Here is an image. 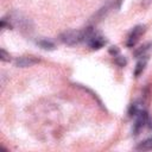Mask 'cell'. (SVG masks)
<instances>
[{
  "mask_svg": "<svg viewBox=\"0 0 152 152\" xmlns=\"http://www.w3.org/2000/svg\"><path fill=\"white\" fill-rule=\"evenodd\" d=\"M61 40L66 45H75L82 40H86V30H70L61 34Z\"/></svg>",
  "mask_w": 152,
  "mask_h": 152,
  "instance_id": "1",
  "label": "cell"
},
{
  "mask_svg": "<svg viewBox=\"0 0 152 152\" xmlns=\"http://www.w3.org/2000/svg\"><path fill=\"white\" fill-rule=\"evenodd\" d=\"M144 31H145V27H144V26H141V25L135 26V27L132 30V32L129 33V36H128V38H127V42H126V45H127L128 48H133V46L137 44V42L139 40V37L142 34Z\"/></svg>",
  "mask_w": 152,
  "mask_h": 152,
  "instance_id": "2",
  "label": "cell"
},
{
  "mask_svg": "<svg viewBox=\"0 0 152 152\" xmlns=\"http://www.w3.org/2000/svg\"><path fill=\"white\" fill-rule=\"evenodd\" d=\"M87 43H88V45H89L91 49L97 50V49H101V48L106 44V39H104L102 36L96 34V33L94 32V33L87 39Z\"/></svg>",
  "mask_w": 152,
  "mask_h": 152,
  "instance_id": "3",
  "label": "cell"
},
{
  "mask_svg": "<svg viewBox=\"0 0 152 152\" xmlns=\"http://www.w3.org/2000/svg\"><path fill=\"white\" fill-rule=\"evenodd\" d=\"M39 59L36 58V57H32V56H23V57H19L17 61H15V66L18 68H26V66H31L36 63H38Z\"/></svg>",
  "mask_w": 152,
  "mask_h": 152,
  "instance_id": "4",
  "label": "cell"
},
{
  "mask_svg": "<svg viewBox=\"0 0 152 152\" xmlns=\"http://www.w3.org/2000/svg\"><path fill=\"white\" fill-rule=\"evenodd\" d=\"M137 150H142V151H147V150H152V138L146 139L144 141H141L138 146Z\"/></svg>",
  "mask_w": 152,
  "mask_h": 152,
  "instance_id": "5",
  "label": "cell"
},
{
  "mask_svg": "<svg viewBox=\"0 0 152 152\" xmlns=\"http://www.w3.org/2000/svg\"><path fill=\"white\" fill-rule=\"evenodd\" d=\"M38 44H39L43 49H45V50H53V49H55V44H53L52 42L48 40V39H42V40L38 42Z\"/></svg>",
  "mask_w": 152,
  "mask_h": 152,
  "instance_id": "6",
  "label": "cell"
},
{
  "mask_svg": "<svg viewBox=\"0 0 152 152\" xmlns=\"http://www.w3.org/2000/svg\"><path fill=\"white\" fill-rule=\"evenodd\" d=\"M148 46H151V44H145L141 48H139L138 50H135V52H134L135 57H145V52L148 50Z\"/></svg>",
  "mask_w": 152,
  "mask_h": 152,
  "instance_id": "7",
  "label": "cell"
},
{
  "mask_svg": "<svg viewBox=\"0 0 152 152\" xmlns=\"http://www.w3.org/2000/svg\"><path fill=\"white\" fill-rule=\"evenodd\" d=\"M145 65H146V59L138 62V64H137V66H135V70H134V75H135V76H139V75L144 71Z\"/></svg>",
  "mask_w": 152,
  "mask_h": 152,
  "instance_id": "8",
  "label": "cell"
},
{
  "mask_svg": "<svg viewBox=\"0 0 152 152\" xmlns=\"http://www.w3.org/2000/svg\"><path fill=\"white\" fill-rule=\"evenodd\" d=\"M115 63H116L118 65H120V66H125L126 63H127V61H126V58L122 57V56H115Z\"/></svg>",
  "mask_w": 152,
  "mask_h": 152,
  "instance_id": "9",
  "label": "cell"
},
{
  "mask_svg": "<svg viewBox=\"0 0 152 152\" xmlns=\"http://www.w3.org/2000/svg\"><path fill=\"white\" fill-rule=\"evenodd\" d=\"M0 58H1V61H4V62H8V61L11 59L10 55H8L4 49H1V50H0Z\"/></svg>",
  "mask_w": 152,
  "mask_h": 152,
  "instance_id": "10",
  "label": "cell"
},
{
  "mask_svg": "<svg viewBox=\"0 0 152 152\" xmlns=\"http://www.w3.org/2000/svg\"><path fill=\"white\" fill-rule=\"evenodd\" d=\"M109 53L113 55V56H116V55L119 53V49H118L116 46H112V48L109 49Z\"/></svg>",
  "mask_w": 152,
  "mask_h": 152,
  "instance_id": "11",
  "label": "cell"
}]
</instances>
